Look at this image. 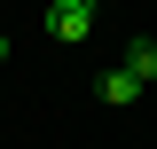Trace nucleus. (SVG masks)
<instances>
[{
    "instance_id": "obj_1",
    "label": "nucleus",
    "mask_w": 157,
    "mask_h": 149,
    "mask_svg": "<svg viewBox=\"0 0 157 149\" xmlns=\"http://www.w3.org/2000/svg\"><path fill=\"white\" fill-rule=\"evenodd\" d=\"M94 0H47V39H71V47H78V39H94Z\"/></svg>"
},
{
    "instance_id": "obj_2",
    "label": "nucleus",
    "mask_w": 157,
    "mask_h": 149,
    "mask_svg": "<svg viewBox=\"0 0 157 149\" xmlns=\"http://www.w3.org/2000/svg\"><path fill=\"white\" fill-rule=\"evenodd\" d=\"M94 94H102V102H141V78L126 71V63H110V71H102V86H94Z\"/></svg>"
},
{
    "instance_id": "obj_3",
    "label": "nucleus",
    "mask_w": 157,
    "mask_h": 149,
    "mask_svg": "<svg viewBox=\"0 0 157 149\" xmlns=\"http://www.w3.org/2000/svg\"><path fill=\"white\" fill-rule=\"evenodd\" d=\"M126 71H134L141 86H157V39H134V47H126Z\"/></svg>"
},
{
    "instance_id": "obj_4",
    "label": "nucleus",
    "mask_w": 157,
    "mask_h": 149,
    "mask_svg": "<svg viewBox=\"0 0 157 149\" xmlns=\"http://www.w3.org/2000/svg\"><path fill=\"white\" fill-rule=\"evenodd\" d=\"M0 63H8V32H0Z\"/></svg>"
}]
</instances>
